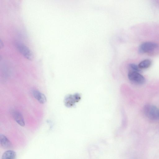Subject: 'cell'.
<instances>
[{"mask_svg":"<svg viewBox=\"0 0 159 159\" xmlns=\"http://www.w3.org/2000/svg\"><path fill=\"white\" fill-rule=\"evenodd\" d=\"M144 114L149 118L152 120H157L159 118V111L154 105H147L144 108Z\"/></svg>","mask_w":159,"mask_h":159,"instance_id":"1","label":"cell"},{"mask_svg":"<svg viewBox=\"0 0 159 159\" xmlns=\"http://www.w3.org/2000/svg\"><path fill=\"white\" fill-rule=\"evenodd\" d=\"M16 45L17 49L25 58L29 60H33L34 54L27 46L20 43H17Z\"/></svg>","mask_w":159,"mask_h":159,"instance_id":"2","label":"cell"},{"mask_svg":"<svg viewBox=\"0 0 159 159\" xmlns=\"http://www.w3.org/2000/svg\"><path fill=\"white\" fill-rule=\"evenodd\" d=\"M128 76L129 80L135 84H142L145 81V78L137 71L129 70Z\"/></svg>","mask_w":159,"mask_h":159,"instance_id":"3","label":"cell"},{"mask_svg":"<svg viewBox=\"0 0 159 159\" xmlns=\"http://www.w3.org/2000/svg\"><path fill=\"white\" fill-rule=\"evenodd\" d=\"M158 47V45L155 43L151 42H145L139 46L138 51L140 53L151 52L156 49Z\"/></svg>","mask_w":159,"mask_h":159,"instance_id":"4","label":"cell"},{"mask_svg":"<svg viewBox=\"0 0 159 159\" xmlns=\"http://www.w3.org/2000/svg\"><path fill=\"white\" fill-rule=\"evenodd\" d=\"M81 98L80 94L78 93H75L74 95H68L64 99L65 105L68 107H73L76 103L80 100Z\"/></svg>","mask_w":159,"mask_h":159,"instance_id":"5","label":"cell"},{"mask_svg":"<svg viewBox=\"0 0 159 159\" xmlns=\"http://www.w3.org/2000/svg\"><path fill=\"white\" fill-rule=\"evenodd\" d=\"M11 113L15 120L20 126L23 127L25 125V122L23 116L19 111L12 110Z\"/></svg>","mask_w":159,"mask_h":159,"instance_id":"6","label":"cell"},{"mask_svg":"<svg viewBox=\"0 0 159 159\" xmlns=\"http://www.w3.org/2000/svg\"><path fill=\"white\" fill-rule=\"evenodd\" d=\"M32 93L34 97L40 103L44 104L47 101L45 95L39 91L34 89L32 91Z\"/></svg>","mask_w":159,"mask_h":159,"instance_id":"7","label":"cell"},{"mask_svg":"<svg viewBox=\"0 0 159 159\" xmlns=\"http://www.w3.org/2000/svg\"><path fill=\"white\" fill-rule=\"evenodd\" d=\"M0 143L1 146L4 148L10 149L12 147L11 141L3 134H1L0 135Z\"/></svg>","mask_w":159,"mask_h":159,"instance_id":"8","label":"cell"},{"mask_svg":"<svg viewBox=\"0 0 159 159\" xmlns=\"http://www.w3.org/2000/svg\"><path fill=\"white\" fill-rule=\"evenodd\" d=\"M16 154L13 150H9L6 151L3 154L1 159H16Z\"/></svg>","mask_w":159,"mask_h":159,"instance_id":"9","label":"cell"},{"mask_svg":"<svg viewBox=\"0 0 159 159\" xmlns=\"http://www.w3.org/2000/svg\"><path fill=\"white\" fill-rule=\"evenodd\" d=\"M152 64L151 61L148 59H146L141 61L138 65L140 69H145L149 67Z\"/></svg>","mask_w":159,"mask_h":159,"instance_id":"10","label":"cell"},{"mask_svg":"<svg viewBox=\"0 0 159 159\" xmlns=\"http://www.w3.org/2000/svg\"><path fill=\"white\" fill-rule=\"evenodd\" d=\"M129 70L139 72L141 71L140 69L138 66L134 63H131L129 65Z\"/></svg>","mask_w":159,"mask_h":159,"instance_id":"11","label":"cell"},{"mask_svg":"<svg viewBox=\"0 0 159 159\" xmlns=\"http://www.w3.org/2000/svg\"><path fill=\"white\" fill-rule=\"evenodd\" d=\"M3 44L2 41L1 40L0 42V48H1L3 47Z\"/></svg>","mask_w":159,"mask_h":159,"instance_id":"12","label":"cell"}]
</instances>
